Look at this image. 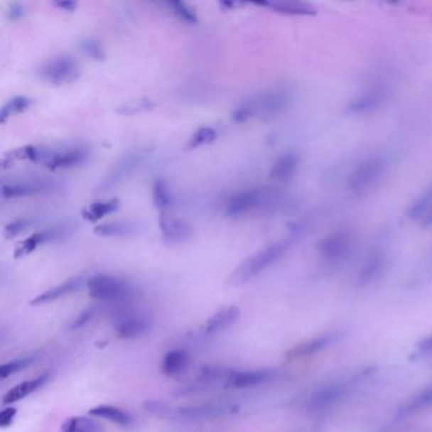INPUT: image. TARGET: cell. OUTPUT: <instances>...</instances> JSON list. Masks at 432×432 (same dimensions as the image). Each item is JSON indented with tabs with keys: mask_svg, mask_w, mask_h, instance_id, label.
Masks as SVG:
<instances>
[{
	"mask_svg": "<svg viewBox=\"0 0 432 432\" xmlns=\"http://www.w3.org/2000/svg\"><path fill=\"white\" fill-rule=\"evenodd\" d=\"M294 102V90L289 85H278L256 93L236 105L231 118L236 123H246L254 118L271 121L286 113Z\"/></svg>",
	"mask_w": 432,
	"mask_h": 432,
	"instance_id": "obj_1",
	"label": "cell"
},
{
	"mask_svg": "<svg viewBox=\"0 0 432 432\" xmlns=\"http://www.w3.org/2000/svg\"><path fill=\"white\" fill-rule=\"evenodd\" d=\"M293 242L294 239L292 237L283 239L255 252L234 269L232 274L228 278V283L232 286H241L255 279L266 269L274 265L276 261H279L281 257L291 250Z\"/></svg>",
	"mask_w": 432,
	"mask_h": 432,
	"instance_id": "obj_2",
	"label": "cell"
},
{
	"mask_svg": "<svg viewBox=\"0 0 432 432\" xmlns=\"http://www.w3.org/2000/svg\"><path fill=\"white\" fill-rule=\"evenodd\" d=\"M389 158L386 155H374L365 158L351 171L347 188L355 195H365L379 187L389 170Z\"/></svg>",
	"mask_w": 432,
	"mask_h": 432,
	"instance_id": "obj_3",
	"label": "cell"
},
{
	"mask_svg": "<svg viewBox=\"0 0 432 432\" xmlns=\"http://www.w3.org/2000/svg\"><path fill=\"white\" fill-rule=\"evenodd\" d=\"M87 286L92 298L112 303H122L134 294V286L129 281L114 275H94L87 281Z\"/></svg>",
	"mask_w": 432,
	"mask_h": 432,
	"instance_id": "obj_4",
	"label": "cell"
},
{
	"mask_svg": "<svg viewBox=\"0 0 432 432\" xmlns=\"http://www.w3.org/2000/svg\"><path fill=\"white\" fill-rule=\"evenodd\" d=\"M148 155H150V148L146 147H137L126 152L117 163L112 166V169L108 171L104 179L100 181L99 185L95 189L97 194H104L113 190L114 188L119 187L140 168L141 165L144 164Z\"/></svg>",
	"mask_w": 432,
	"mask_h": 432,
	"instance_id": "obj_5",
	"label": "cell"
},
{
	"mask_svg": "<svg viewBox=\"0 0 432 432\" xmlns=\"http://www.w3.org/2000/svg\"><path fill=\"white\" fill-rule=\"evenodd\" d=\"M392 88L384 80L374 82L351 98L346 111L354 116H368L382 109L391 99Z\"/></svg>",
	"mask_w": 432,
	"mask_h": 432,
	"instance_id": "obj_6",
	"label": "cell"
},
{
	"mask_svg": "<svg viewBox=\"0 0 432 432\" xmlns=\"http://www.w3.org/2000/svg\"><path fill=\"white\" fill-rule=\"evenodd\" d=\"M355 239V234L350 228H338L320 239L317 252L325 263L336 265L350 256L357 242Z\"/></svg>",
	"mask_w": 432,
	"mask_h": 432,
	"instance_id": "obj_7",
	"label": "cell"
},
{
	"mask_svg": "<svg viewBox=\"0 0 432 432\" xmlns=\"http://www.w3.org/2000/svg\"><path fill=\"white\" fill-rule=\"evenodd\" d=\"M75 230L74 223H60V225H53L51 227L35 232V234H31L30 237L24 239L23 242H21V245L18 246L14 252V257L21 259V257L27 256L36 252L40 246L69 239L75 232Z\"/></svg>",
	"mask_w": 432,
	"mask_h": 432,
	"instance_id": "obj_8",
	"label": "cell"
},
{
	"mask_svg": "<svg viewBox=\"0 0 432 432\" xmlns=\"http://www.w3.org/2000/svg\"><path fill=\"white\" fill-rule=\"evenodd\" d=\"M273 202V192L264 188H252L234 194L226 205L228 217H241Z\"/></svg>",
	"mask_w": 432,
	"mask_h": 432,
	"instance_id": "obj_9",
	"label": "cell"
},
{
	"mask_svg": "<svg viewBox=\"0 0 432 432\" xmlns=\"http://www.w3.org/2000/svg\"><path fill=\"white\" fill-rule=\"evenodd\" d=\"M40 76L53 85H66L79 79L80 66L74 58L59 56L42 65Z\"/></svg>",
	"mask_w": 432,
	"mask_h": 432,
	"instance_id": "obj_10",
	"label": "cell"
},
{
	"mask_svg": "<svg viewBox=\"0 0 432 432\" xmlns=\"http://www.w3.org/2000/svg\"><path fill=\"white\" fill-rule=\"evenodd\" d=\"M56 184L50 179H22L1 184V197L4 199L26 198L38 194L50 193Z\"/></svg>",
	"mask_w": 432,
	"mask_h": 432,
	"instance_id": "obj_11",
	"label": "cell"
},
{
	"mask_svg": "<svg viewBox=\"0 0 432 432\" xmlns=\"http://www.w3.org/2000/svg\"><path fill=\"white\" fill-rule=\"evenodd\" d=\"M278 373L271 369H257V370H231L226 380V386L231 388H252L263 386L276 379Z\"/></svg>",
	"mask_w": 432,
	"mask_h": 432,
	"instance_id": "obj_12",
	"label": "cell"
},
{
	"mask_svg": "<svg viewBox=\"0 0 432 432\" xmlns=\"http://www.w3.org/2000/svg\"><path fill=\"white\" fill-rule=\"evenodd\" d=\"M152 328L150 317L141 313H124L116 325V333L119 339L134 340L144 336Z\"/></svg>",
	"mask_w": 432,
	"mask_h": 432,
	"instance_id": "obj_13",
	"label": "cell"
},
{
	"mask_svg": "<svg viewBox=\"0 0 432 432\" xmlns=\"http://www.w3.org/2000/svg\"><path fill=\"white\" fill-rule=\"evenodd\" d=\"M158 228L166 244H181L193 236V228L189 223L170 217L168 213H160Z\"/></svg>",
	"mask_w": 432,
	"mask_h": 432,
	"instance_id": "obj_14",
	"label": "cell"
},
{
	"mask_svg": "<svg viewBox=\"0 0 432 432\" xmlns=\"http://www.w3.org/2000/svg\"><path fill=\"white\" fill-rule=\"evenodd\" d=\"M90 156V150L85 146L70 147V148H64L60 151L53 150L51 158L47 160L45 163V166L47 169L53 170H65L75 168L79 165L84 164Z\"/></svg>",
	"mask_w": 432,
	"mask_h": 432,
	"instance_id": "obj_15",
	"label": "cell"
},
{
	"mask_svg": "<svg viewBox=\"0 0 432 432\" xmlns=\"http://www.w3.org/2000/svg\"><path fill=\"white\" fill-rule=\"evenodd\" d=\"M388 265V255L382 249H375L369 252L368 256L364 260L362 268L357 273V281L360 284H369L379 279L384 274Z\"/></svg>",
	"mask_w": 432,
	"mask_h": 432,
	"instance_id": "obj_16",
	"label": "cell"
},
{
	"mask_svg": "<svg viewBox=\"0 0 432 432\" xmlns=\"http://www.w3.org/2000/svg\"><path fill=\"white\" fill-rule=\"evenodd\" d=\"M234 407H228L226 404L221 403H208L202 406H193V407H184L178 409L174 414V417L180 420L203 421L218 418L221 416L232 412Z\"/></svg>",
	"mask_w": 432,
	"mask_h": 432,
	"instance_id": "obj_17",
	"label": "cell"
},
{
	"mask_svg": "<svg viewBox=\"0 0 432 432\" xmlns=\"http://www.w3.org/2000/svg\"><path fill=\"white\" fill-rule=\"evenodd\" d=\"M53 150L46 147L28 146L19 147L13 151L6 152L3 156L1 166L6 168V164L12 165L16 161H30V163H42L45 164L48 158H51Z\"/></svg>",
	"mask_w": 432,
	"mask_h": 432,
	"instance_id": "obj_18",
	"label": "cell"
},
{
	"mask_svg": "<svg viewBox=\"0 0 432 432\" xmlns=\"http://www.w3.org/2000/svg\"><path fill=\"white\" fill-rule=\"evenodd\" d=\"M85 284V279L82 276H75L65 281L59 286H53L47 289L46 292L38 294L37 297L31 301V306H41V304L50 303L55 302L60 298H64L69 294L77 292L79 289H82V286Z\"/></svg>",
	"mask_w": 432,
	"mask_h": 432,
	"instance_id": "obj_19",
	"label": "cell"
},
{
	"mask_svg": "<svg viewBox=\"0 0 432 432\" xmlns=\"http://www.w3.org/2000/svg\"><path fill=\"white\" fill-rule=\"evenodd\" d=\"M340 339L339 333H325L321 336H317L315 339L304 341L302 344L297 345L292 350L288 351L289 359H304V357H312L318 351L325 350L330 345L336 342Z\"/></svg>",
	"mask_w": 432,
	"mask_h": 432,
	"instance_id": "obj_20",
	"label": "cell"
},
{
	"mask_svg": "<svg viewBox=\"0 0 432 432\" xmlns=\"http://www.w3.org/2000/svg\"><path fill=\"white\" fill-rule=\"evenodd\" d=\"M257 6H265L270 11L284 16H297V17H308L317 14V9L310 3L298 1V0H274V1H264L257 3Z\"/></svg>",
	"mask_w": 432,
	"mask_h": 432,
	"instance_id": "obj_21",
	"label": "cell"
},
{
	"mask_svg": "<svg viewBox=\"0 0 432 432\" xmlns=\"http://www.w3.org/2000/svg\"><path fill=\"white\" fill-rule=\"evenodd\" d=\"M299 163L301 158L297 152H284L275 160L270 169V178L275 181L291 180L298 171Z\"/></svg>",
	"mask_w": 432,
	"mask_h": 432,
	"instance_id": "obj_22",
	"label": "cell"
},
{
	"mask_svg": "<svg viewBox=\"0 0 432 432\" xmlns=\"http://www.w3.org/2000/svg\"><path fill=\"white\" fill-rule=\"evenodd\" d=\"M239 317V308L237 306H227L217 310L215 315L210 317L203 325V333L207 335H215L232 326Z\"/></svg>",
	"mask_w": 432,
	"mask_h": 432,
	"instance_id": "obj_23",
	"label": "cell"
},
{
	"mask_svg": "<svg viewBox=\"0 0 432 432\" xmlns=\"http://www.w3.org/2000/svg\"><path fill=\"white\" fill-rule=\"evenodd\" d=\"M48 379H50V374L45 373L40 377H37L35 379L26 380V382L19 383L17 386L13 387L12 389L6 392V394L3 396V403L11 404V403L22 401L24 398L32 394L33 392L45 386Z\"/></svg>",
	"mask_w": 432,
	"mask_h": 432,
	"instance_id": "obj_24",
	"label": "cell"
},
{
	"mask_svg": "<svg viewBox=\"0 0 432 432\" xmlns=\"http://www.w3.org/2000/svg\"><path fill=\"white\" fill-rule=\"evenodd\" d=\"M344 387L341 384H330L315 392L308 401V407L312 411H322L331 407L344 394Z\"/></svg>",
	"mask_w": 432,
	"mask_h": 432,
	"instance_id": "obj_25",
	"label": "cell"
},
{
	"mask_svg": "<svg viewBox=\"0 0 432 432\" xmlns=\"http://www.w3.org/2000/svg\"><path fill=\"white\" fill-rule=\"evenodd\" d=\"M190 357L185 350H171L165 354L161 362V372L166 377L180 375L189 367Z\"/></svg>",
	"mask_w": 432,
	"mask_h": 432,
	"instance_id": "obj_26",
	"label": "cell"
},
{
	"mask_svg": "<svg viewBox=\"0 0 432 432\" xmlns=\"http://www.w3.org/2000/svg\"><path fill=\"white\" fill-rule=\"evenodd\" d=\"M137 232H139L137 223L129 221L100 223L94 228V234L102 237H129Z\"/></svg>",
	"mask_w": 432,
	"mask_h": 432,
	"instance_id": "obj_27",
	"label": "cell"
},
{
	"mask_svg": "<svg viewBox=\"0 0 432 432\" xmlns=\"http://www.w3.org/2000/svg\"><path fill=\"white\" fill-rule=\"evenodd\" d=\"M89 414L94 417H98V418L111 421V422L117 423L119 426L129 427L134 423V417L129 415V412L118 409V407H114V406L100 404V406H97V407L90 409Z\"/></svg>",
	"mask_w": 432,
	"mask_h": 432,
	"instance_id": "obj_28",
	"label": "cell"
},
{
	"mask_svg": "<svg viewBox=\"0 0 432 432\" xmlns=\"http://www.w3.org/2000/svg\"><path fill=\"white\" fill-rule=\"evenodd\" d=\"M119 208V199L111 198L98 200L82 210V218L89 222H98L102 218L111 215Z\"/></svg>",
	"mask_w": 432,
	"mask_h": 432,
	"instance_id": "obj_29",
	"label": "cell"
},
{
	"mask_svg": "<svg viewBox=\"0 0 432 432\" xmlns=\"http://www.w3.org/2000/svg\"><path fill=\"white\" fill-rule=\"evenodd\" d=\"M432 406V387L421 391L415 397L411 398L409 402L404 403L398 411V417L404 418L411 415H415L422 409H428Z\"/></svg>",
	"mask_w": 432,
	"mask_h": 432,
	"instance_id": "obj_30",
	"label": "cell"
},
{
	"mask_svg": "<svg viewBox=\"0 0 432 432\" xmlns=\"http://www.w3.org/2000/svg\"><path fill=\"white\" fill-rule=\"evenodd\" d=\"M152 199H153V205L160 210V213H166V210L173 205L174 198H173L171 189H170L169 184L163 178H158L153 181Z\"/></svg>",
	"mask_w": 432,
	"mask_h": 432,
	"instance_id": "obj_31",
	"label": "cell"
},
{
	"mask_svg": "<svg viewBox=\"0 0 432 432\" xmlns=\"http://www.w3.org/2000/svg\"><path fill=\"white\" fill-rule=\"evenodd\" d=\"M102 428L103 427L98 421L76 416L65 421L61 427V432H100Z\"/></svg>",
	"mask_w": 432,
	"mask_h": 432,
	"instance_id": "obj_32",
	"label": "cell"
},
{
	"mask_svg": "<svg viewBox=\"0 0 432 432\" xmlns=\"http://www.w3.org/2000/svg\"><path fill=\"white\" fill-rule=\"evenodd\" d=\"M32 104V99L24 95H18L11 100H8L6 104L3 105L0 111V122L6 123L9 118L17 116L27 111Z\"/></svg>",
	"mask_w": 432,
	"mask_h": 432,
	"instance_id": "obj_33",
	"label": "cell"
},
{
	"mask_svg": "<svg viewBox=\"0 0 432 432\" xmlns=\"http://www.w3.org/2000/svg\"><path fill=\"white\" fill-rule=\"evenodd\" d=\"M156 102L155 100L150 99V98H139V99L129 100V102H124L121 105H118L117 112L118 114H123V116H132V114H139L142 112H147L155 108Z\"/></svg>",
	"mask_w": 432,
	"mask_h": 432,
	"instance_id": "obj_34",
	"label": "cell"
},
{
	"mask_svg": "<svg viewBox=\"0 0 432 432\" xmlns=\"http://www.w3.org/2000/svg\"><path fill=\"white\" fill-rule=\"evenodd\" d=\"M432 205V188H430L427 192L421 194L418 198L416 199L415 202L411 205L407 215L411 220H423V217L426 216L427 212L430 210Z\"/></svg>",
	"mask_w": 432,
	"mask_h": 432,
	"instance_id": "obj_35",
	"label": "cell"
},
{
	"mask_svg": "<svg viewBox=\"0 0 432 432\" xmlns=\"http://www.w3.org/2000/svg\"><path fill=\"white\" fill-rule=\"evenodd\" d=\"M217 137H218L217 129H213V127H208V126L200 127L190 136V139L188 141V148H198V147L207 146V145H210L212 142H215Z\"/></svg>",
	"mask_w": 432,
	"mask_h": 432,
	"instance_id": "obj_36",
	"label": "cell"
},
{
	"mask_svg": "<svg viewBox=\"0 0 432 432\" xmlns=\"http://www.w3.org/2000/svg\"><path fill=\"white\" fill-rule=\"evenodd\" d=\"M171 13L176 16L179 21L184 23L193 24L198 22V16L194 12L193 8L188 6L184 1H169L166 3Z\"/></svg>",
	"mask_w": 432,
	"mask_h": 432,
	"instance_id": "obj_37",
	"label": "cell"
},
{
	"mask_svg": "<svg viewBox=\"0 0 432 432\" xmlns=\"http://www.w3.org/2000/svg\"><path fill=\"white\" fill-rule=\"evenodd\" d=\"M77 47L82 53H85L90 59L95 60V61H104V47L100 43L99 40L92 38V37L82 38L79 41Z\"/></svg>",
	"mask_w": 432,
	"mask_h": 432,
	"instance_id": "obj_38",
	"label": "cell"
},
{
	"mask_svg": "<svg viewBox=\"0 0 432 432\" xmlns=\"http://www.w3.org/2000/svg\"><path fill=\"white\" fill-rule=\"evenodd\" d=\"M33 362H35V357H30L16 359L13 362H6L0 368V378L6 379L8 377H11L13 374L19 373L23 369L28 368Z\"/></svg>",
	"mask_w": 432,
	"mask_h": 432,
	"instance_id": "obj_39",
	"label": "cell"
},
{
	"mask_svg": "<svg viewBox=\"0 0 432 432\" xmlns=\"http://www.w3.org/2000/svg\"><path fill=\"white\" fill-rule=\"evenodd\" d=\"M32 225H33L32 221L27 220V218H19V220L12 221L4 227V236L6 239H14L19 234L26 232Z\"/></svg>",
	"mask_w": 432,
	"mask_h": 432,
	"instance_id": "obj_40",
	"label": "cell"
},
{
	"mask_svg": "<svg viewBox=\"0 0 432 432\" xmlns=\"http://www.w3.org/2000/svg\"><path fill=\"white\" fill-rule=\"evenodd\" d=\"M94 313H95L94 308H87V310H82V313H79V315L72 322L71 328L72 330H80V328H84L93 318Z\"/></svg>",
	"mask_w": 432,
	"mask_h": 432,
	"instance_id": "obj_41",
	"label": "cell"
},
{
	"mask_svg": "<svg viewBox=\"0 0 432 432\" xmlns=\"http://www.w3.org/2000/svg\"><path fill=\"white\" fill-rule=\"evenodd\" d=\"M16 416H17V409L8 407V409H3L0 412V427L4 428V427L11 426Z\"/></svg>",
	"mask_w": 432,
	"mask_h": 432,
	"instance_id": "obj_42",
	"label": "cell"
},
{
	"mask_svg": "<svg viewBox=\"0 0 432 432\" xmlns=\"http://www.w3.org/2000/svg\"><path fill=\"white\" fill-rule=\"evenodd\" d=\"M24 13H26V8H24L23 4L14 3V4L9 6L8 17H9V19H12V21H18V19L23 18Z\"/></svg>",
	"mask_w": 432,
	"mask_h": 432,
	"instance_id": "obj_43",
	"label": "cell"
},
{
	"mask_svg": "<svg viewBox=\"0 0 432 432\" xmlns=\"http://www.w3.org/2000/svg\"><path fill=\"white\" fill-rule=\"evenodd\" d=\"M55 6H58L61 11H65V12H74L76 6H77V3L72 1V0H63V1H56Z\"/></svg>",
	"mask_w": 432,
	"mask_h": 432,
	"instance_id": "obj_44",
	"label": "cell"
},
{
	"mask_svg": "<svg viewBox=\"0 0 432 432\" xmlns=\"http://www.w3.org/2000/svg\"><path fill=\"white\" fill-rule=\"evenodd\" d=\"M417 349L421 352H432V335L428 336L426 339L422 340L418 344H417Z\"/></svg>",
	"mask_w": 432,
	"mask_h": 432,
	"instance_id": "obj_45",
	"label": "cell"
},
{
	"mask_svg": "<svg viewBox=\"0 0 432 432\" xmlns=\"http://www.w3.org/2000/svg\"><path fill=\"white\" fill-rule=\"evenodd\" d=\"M422 225H423L425 227H432V205L430 210L427 212L426 216L423 217V220H422Z\"/></svg>",
	"mask_w": 432,
	"mask_h": 432,
	"instance_id": "obj_46",
	"label": "cell"
}]
</instances>
